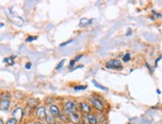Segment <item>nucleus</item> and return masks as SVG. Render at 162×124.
<instances>
[{
  "instance_id": "nucleus-1",
  "label": "nucleus",
  "mask_w": 162,
  "mask_h": 124,
  "mask_svg": "<svg viewBox=\"0 0 162 124\" xmlns=\"http://www.w3.org/2000/svg\"><path fill=\"white\" fill-rule=\"evenodd\" d=\"M106 68L120 70V69L123 68V65H122V63H121V61L118 59H111L106 63Z\"/></svg>"
},
{
  "instance_id": "nucleus-2",
  "label": "nucleus",
  "mask_w": 162,
  "mask_h": 124,
  "mask_svg": "<svg viewBox=\"0 0 162 124\" xmlns=\"http://www.w3.org/2000/svg\"><path fill=\"white\" fill-rule=\"evenodd\" d=\"M89 101L93 105V107L96 108L98 111H100V112L103 111V109H104V105H103V102L100 99H98V98H96V97H94V96H90L89 97Z\"/></svg>"
},
{
  "instance_id": "nucleus-3",
  "label": "nucleus",
  "mask_w": 162,
  "mask_h": 124,
  "mask_svg": "<svg viewBox=\"0 0 162 124\" xmlns=\"http://www.w3.org/2000/svg\"><path fill=\"white\" fill-rule=\"evenodd\" d=\"M64 109H65V112L67 115L70 113H74L75 109H76V103L73 102V101H67L64 104Z\"/></svg>"
},
{
  "instance_id": "nucleus-4",
  "label": "nucleus",
  "mask_w": 162,
  "mask_h": 124,
  "mask_svg": "<svg viewBox=\"0 0 162 124\" xmlns=\"http://www.w3.org/2000/svg\"><path fill=\"white\" fill-rule=\"evenodd\" d=\"M35 115L40 119H43L46 117L47 113H46V108H45V106H38L35 110Z\"/></svg>"
},
{
  "instance_id": "nucleus-5",
  "label": "nucleus",
  "mask_w": 162,
  "mask_h": 124,
  "mask_svg": "<svg viewBox=\"0 0 162 124\" xmlns=\"http://www.w3.org/2000/svg\"><path fill=\"white\" fill-rule=\"evenodd\" d=\"M49 113H50L49 115H51L53 118H56V117L59 116L60 110H59V108H58L56 105L51 104L50 106H49Z\"/></svg>"
},
{
  "instance_id": "nucleus-6",
  "label": "nucleus",
  "mask_w": 162,
  "mask_h": 124,
  "mask_svg": "<svg viewBox=\"0 0 162 124\" xmlns=\"http://www.w3.org/2000/svg\"><path fill=\"white\" fill-rule=\"evenodd\" d=\"M17 115H18V121L21 120L22 116H23V109L20 108V107H17V108H15L14 110H13V111H12V116H13V118L16 119Z\"/></svg>"
},
{
  "instance_id": "nucleus-7",
  "label": "nucleus",
  "mask_w": 162,
  "mask_h": 124,
  "mask_svg": "<svg viewBox=\"0 0 162 124\" xmlns=\"http://www.w3.org/2000/svg\"><path fill=\"white\" fill-rule=\"evenodd\" d=\"M27 106L29 108H33V107H37V105L39 104V99L38 98H35V97H30L27 101Z\"/></svg>"
},
{
  "instance_id": "nucleus-8",
  "label": "nucleus",
  "mask_w": 162,
  "mask_h": 124,
  "mask_svg": "<svg viewBox=\"0 0 162 124\" xmlns=\"http://www.w3.org/2000/svg\"><path fill=\"white\" fill-rule=\"evenodd\" d=\"M80 109L82 110L83 112H85V113H91V105H89L88 103H86V102H81L80 103Z\"/></svg>"
},
{
  "instance_id": "nucleus-9",
  "label": "nucleus",
  "mask_w": 162,
  "mask_h": 124,
  "mask_svg": "<svg viewBox=\"0 0 162 124\" xmlns=\"http://www.w3.org/2000/svg\"><path fill=\"white\" fill-rule=\"evenodd\" d=\"M10 107V101L9 100H0V109L6 111Z\"/></svg>"
},
{
  "instance_id": "nucleus-10",
  "label": "nucleus",
  "mask_w": 162,
  "mask_h": 124,
  "mask_svg": "<svg viewBox=\"0 0 162 124\" xmlns=\"http://www.w3.org/2000/svg\"><path fill=\"white\" fill-rule=\"evenodd\" d=\"M86 120H87L88 124H97L95 114H93V113H88L86 115Z\"/></svg>"
},
{
  "instance_id": "nucleus-11",
  "label": "nucleus",
  "mask_w": 162,
  "mask_h": 124,
  "mask_svg": "<svg viewBox=\"0 0 162 124\" xmlns=\"http://www.w3.org/2000/svg\"><path fill=\"white\" fill-rule=\"evenodd\" d=\"M95 117H96V121H97V123H104V121L106 120L105 116H104V115H103L101 112L97 113V114L95 115Z\"/></svg>"
},
{
  "instance_id": "nucleus-12",
  "label": "nucleus",
  "mask_w": 162,
  "mask_h": 124,
  "mask_svg": "<svg viewBox=\"0 0 162 124\" xmlns=\"http://www.w3.org/2000/svg\"><path fill=\"white\" fill-rule=\"evenodd\" d=\"M69 115V118H70V120L72 122H74V123H78L79 122V116L77 115V113H70L68 114Z\"/></svg>"
},
{
  "instance_id": "nucleus-13",
  "label": "nucleus",
  "mask_w": 162,
  "mask_h": 124,
  "mask_svg": "<svg viewBox=\"0 0 162 124\" xmlns=\"http://www.w3.org/2000/svg\"><path fill=\"white\" fill-rule=\"evenodd\" d=\"M3 62L4 63H7L8 65H13L14 64V56H10V57H7V58H4Z\"/></svg>"
},
{
  "instance_id": "nucleus-14",
  "label": "nucleus",
  "mask_w": 162,
  "mask_h": 124,
  "mask_svg": "<svg viewBox=\"0 0 162 124\" xmlns=\"http://www.w3.org/2000/svg\"><path fill=\"white\" fill-rule=\"evenodd\" d=\"M10 98H11V95H10V93H8V92H4L0 95V99L1 100H9Z\"/></svg>"
},
{
  "instance_id": "nucleus-15",
  "label": "nucleus",
  "mask_w": 162,
  "mask_h": 124,
  "mask_svg": "<svg viewBox=\"0 0 162 124\" xmlns=\"http://www.w3.org/2000/svg\"><path fill=\"white\" fill-rule=\"evenodd\" d=\"M45 121H46L48 124H55V119H54L51 115H46V117H45Z\"/></svg>"
},
{
  "instance_id": "nucleus-16",
  "label": "nucleus",
  "mask_w": 162,
  "mask_h": 124,
  "mask_svg": "<svg viewBox=\"0 0 162 124\" xmlns=\"http://www.w3.org/2000/svg\"><path fill=\"white\" fill-rule=\"evenodd\" d=\"M92 83H93L94 85H95L96 87L100 88L101 90H104V91H107V90H108L106 87H104V86H103V85H101V84H99V83H98V82H97L96 80H92Z\"/></svg>"
},
{
  "instance_id": "nucleus-17",
  "label": "nucleus",
  "mask_w": 162,
  "mask_h": 124,
  "mask_svg": "<svg viewBox=\"0 0 162 124\" xmlns=\"http://www.w3.org/2000/svg\"><path fill=\"white\" fill-rule=\"evenodd\" d=\"M91 21H92V20H89V19H87V18H82V19L80 20V26H82L83 23H85V25H86V24H89Z\"/></svg>"
},
{
  "instance_id": "nucleus-18",
  "label": "nucleus",
  "mask_w": 162,
  "mask_h": 124,
  "mask_svg": "<svg viewBox=\"0 0 162 124\" xmlns=\"http://www.w3.org/2000/svg\"><path fill=\"white\" fill-rule=\"evenodd\" d=\"M6 124H17V120L15 118L11 117V118H9L8 120L6 121Z\"/></svg>"
},
{
  "instance_id": "nucleus-19",
  "label": "nucleus",
  "mask_w": 162,
  "mask_h": 124,
  "mask_svg": "<svg viewBox=\"0 0 162 124\" xmlns=\"http://www.w3.org/2000/svg\"><path fill=\"white\" fill-rule=\"evenodd\" d=\"M130 56H131V55H130V53H126V54L123 56V58H122L123 61L124 62H128L130 59H131V57H130Z\"/></svg>"
},
{
  "instance_id": "nucleus-20",
  "label": "nucleus",
  "mask_w": 162,
  "mask_h": 124,
  "mask_svg": "<svg viewBox=\"0 0 162 124\" xmlns=\"http://www.w3.org/2000/svg\"><path fill=\"white\" fill-rule=\"evenodd\" d=\"M37 39V36H29V37H27L26 38V42H31V41H33V40H36Z\"/></svg>"
},
{
  "instance_id": "nucleus-21",
  "label": "nucleus",
  "mask_w": 162,
  "mask_h": 124,
  "mask_svg": "<svg viewBox=\"0 0 162 124\" xmlns=\"http://www.w3.org/2000/svg\"><path fill=\"white\" fill-rule=\"evenodd\" d=\"M64 63H65V59H63L61 62H59V64L56 66V70H59L60 68H62V66L64 65Z\"/></svg>"
},
{
  "instance_id": "nucleus-22",
  "label": "nucleus",
  "mask_w": 162,
  "mask_h": 124,
  "mask_svg": "<svg viewBox=\"0 0 162 124\" xmlns=\"http://www.w3.org/2000/svg\"><path fill=\"white\" fill-rule=\"evenodd\" d=\"M87 86H84V85H79V86H76L74 89L77 91V90H83V89H86Z\"/></svg>"
},
{
  "instance_id": "nucleus-23",
  "label": "nucleus",
  "mask_w": 162,
  "mask_h": 124,
  "mask_svg": "<svg viewBox=\"0 0 162 124\" xmlns=\"http://www.w3.org/2000/svg\"><path fill=\"white\" fill-rule=\"evenodd\" d=\"M72 42H73V39H71V40L66 41V42H64V43H61V44H60V46H61V47L66 46V45H68V44H70V43H72Z\"/></svg>"
},
{
  "instance_id": "nucleus-24",
  "label": "nucleus",
  "mask_w": 162,
  "mask_h": 124,
  "mask_svg": "<svg viewBox=\"0 0 162 124\" xmlns=\"http://www.w3.org/2000/svg\"><path fill=\"white\" fill-rule=\"evenodd\" d=\"M83 56H84L83 54H80V55H78V56H76V57H75V58H74L75 62H76V61H78V60H80L81 58H82V57H83Z\"/></svg>"
},
{
  "instance_id": "nucleus-25",
  "label": "nucleus",
  "mask_w": 162,
  "mask_h": 124,
  "mask_svg": "<svg viewBox=\"0 0 162 124\" xmlns=\"http://www.w3.org/2000/svg\"><path fill=\"white\" fill-rule=\"evenodd\" d=\"M74 64H75V60H74V59H73V60H71V61H70V64H69V67L72 68V67H73V66H74Z\"/></svg>"
},
{
  "instance_id": "nucleus-26",
  "label": "nucleus",
  "mask_w": 162,
  "mask_h": 124,
  "mask_svg": "<svg viewBox=\"0 0 162 124\" xmlns=\"http://www.w3.org/2000/svg\"><path fill=\"white\" fill-rule=\"evenodd\" d=\"M25 68H26V69H30V68H31V63H30V62H28V63H26Z\"/></svg>"
},
{
  "instance_id": "nucleus-27",
  "label": "nucleus",
  "mask_w": 162,
  "mask_h": 124,
  "mask_svg": "<svg viewBox=\"0 0 162 124\" xmlns=\"http://www.w3.org/2000/svg\"><path fill=\"white\" fill-rule=\"evenodd\" d=\"M34 124H48L46 121H38V122H35Z\"/></svg>"
},
{
  "instance_id": "nucleus-28",
  "label": "nucleus",
  "mask_w": 162,
  "mask_h": 124,
  "mask_svg": "<svg viewBox=\"0 0 162 124\" xmlns=\"http://www.w3.org/2000/svg\"><path fill=\"white\" fill-rule=\"evenodd\" d=\"M160 60H161V57H158V59H156V61H155V65H154L155 67H157V64H158V62H159Z\"/></svg>"
},
{
  "instance_id": "nucleus-29",
  "label": "nucleus",
  "mask_w": 162,
  "mask_h": 124,
  "mask_svg": "<svg viewBox=\"0 0 162 124\" xmlns=\"http://www.w3.org/2000/svg\"><path fill=\"white\" fill-rule=\"evenodd\" d=\"M131 32H132V30L131 29H128V31H127V35L129 36V35H131Z\"/></svg>"
},
{
  "instance_id": "nucleus-30",
  "label": "nucleus",
  "mask_w": 162,
  "mask_h": 124,
  "mask_svg": "<svg viewBox=\"0 0 162 124\" xmlns=\"http://www.w3.org/2000/svg\"><path fill=\"white\" fill-rule=\"evenodd\" d=\"M3 26H4V24H3V23H0V28L3 27Z\"/></svg>"
},
{
  "instance_id": "nucleus-31",
  "label": "nucleus",
  "mask_w": 162,
  "mask_h": 124,
  "mask_svg": "<svg viewBox=\"0 0 162 124\" xmlns=\"http://www.w3.org/2000/svg\"><path fill=\"white\" fill-rule=\"evenodd\" d=\"M0 124H4V122H3V121L1 120V119H0Z\"/></svg>"
},
{
  "instance_id": "nucleus-32",
  "label": "nucleus",
  "mask_w": 162,
  "mask_h": 124,
  "mask_svg": "<svg viewBox=\"0 0 162 124\" xmlns=\"http://www.w3.org/2000/svg\"><path fill=\"white\" fill-rule=\"evenodd\" d=\"M80 124H87V123H85V122H82V123H80Z\"/></svg>"
}]
</instances>
